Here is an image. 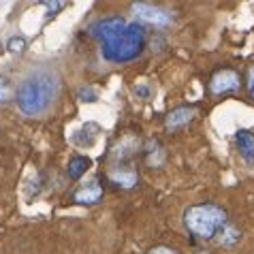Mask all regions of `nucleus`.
I'll return each mask as SVG.
<instances>
[{
	"label": "nucleus",
	"mask_w": 254,
	"mask_h": 254,
	"mask_svg": "<svg viewBox=\"0 0 254 254\" xmlns=\"http://www.w3.org/2000/svg\"><path fill=\"white\" fill-rule=\"evenodd\" d=\"M109 180L122 188H132L139 182V175L135 169H130V167H116L114 171L109 173Z\"/></svg>",
	"instance_id": "obj_8"
},
{
	"label": "nucleus",
	"mask_w": 254,
	"mask_h": 254,
	"mask_svg": "<svg viewBox=\"0 0 254 254\" xmlns=\"http://www.w3.org/2000/svg\"><path fill=\"white\" fill-rule=\"evenodd\" d=\"M235 143L246 162H254V135L250 130H237L235 132Z\"/></svg>",
	"instance_id": "obj_9"
},
{
	"label": "nucleus",
	"mask_w": 254,
	"mask_h": 254,
	"mask_svg": "<svg viewBox=\"0 0 254 254\" xmlns=\"http://www.w3.org/2000/svg\"><path fill=\"white\" fill-rule=\"evenodd\" d=\"M237 239H239V233H237L235 229H233V227H229V224H227V227L222 229V244L231 246V244H235Z\"/></svg>",
	"instance_id": "obj_12"
},
{
	"label": "nucleus",
	"mask_w": 254,
	"mask_h": 254,
	"mask_svg": "<svg viewBox=\"0 0 254 254\" xmlns=\"http://www.w3.org/2000/svg\"><path fill=\"white\" fill-rule=\"evenodd\" d=\"M239 88V75L231 68L218 70V73L211 77L209 81V90L214 94H227V92H235Z\"/></svg>",
	"instance_id": "obj_5"
},
{
	"label": "nucleus",
	"mask_w": 254,
	"mask_h": 254,
	"mask_svg": "<svg viewBox=\"0 0 254 254\" xmlns=\"http://www.w3.org/2000/svg\"><path fill=\"white\" fill-rule=\"evenodd\" d=\"M60 92V77L52 68H34L30 70L17 88V105L26 116H41L52 107Z\"/></svg>",
	"instance_id": "obj_2"
},
{
	"label": "nucleus",
	"mask_w": 254,
	"mask_h": 254,
	"mask_svg": "<svg viewBox=\"0 0 254 254\" xmlns=\"http://www.w3.org/2000/svg\"><path fill=\"white\" fill-rule=\"evenodd\" d=\"M192 120H194V109L192 107H178L175 111H171V114L167 116L165 126L169 130H180V128H184V126H188Z\"/></svg>",
	"instance_id": "obj_7"
},
{
	"label": "nucleus",
	"mask_w": 254,
	"mask_h": 254,
	"mask_svg": "<svg viewBox=\"0 0 254 254\" xmlns=\"http://www.w3.org/2000/svg\"><path fill=\"white\" fill-rule=\"evenodd\" d=\"M186 229L199 239H211L218 231L227 227V211L214 203H203V205H190L184 211Z\"/></svg>",
	"instance_id": "obj_3"
},
{
	"label": "nucleus",
	"mask_w": 254,
	"mask_h": 254,
	"mask_svg": "<svg viewBox=\"0 0 254 254\" xmlns=\"http://www.w3.org/2000/svg\"><path fill=\"white\" fill-rule=\"evenodd\" d=\"M132 11H135L137 19H141V22L145 24H154V26H169L173 22L171 13L160 9V6L156 4H150V2H137L132 4Z\"/></svg>",
	"instance_id": "obj_4"
},
{
	"label": "nucleus",
	"mask_w": 254,
	"mask_h": 254,
	"mask_svg": "<svg viewBox=\"0 0 254 254\" xmlns=\"http://www.w3.org/2000/svg\"><path fill=\"white\" fill-rule=\"evenodd\" d=\"M13 96V86L6 77H0V105H4Z\"/></svg>",
	"instance_id": "obj_11"
},
{
	"label": "nucleus",
	"mask_w": 254,
	"mask_h": 254,
	"mask_svg": "<svg viewBox=\"0 0 254 254\" xmlns=\"http://www.w3.org/2000/svg\"><path fill=\"white\" fill-rule=\"evenodd\" d=\"M92 37L101 41L103 58L116 64L130 62L145 49V34L141 26L128 24L120 17L101 19L92 26Z\"/></svg>",
	"instance_id": "obj_1"
},
{
	"label": "nucleus",
	"mask_w": 254,
	"mask_h": 254,
	"mask_svg": "<svg viewBox=\"0 0 254 254\" xmlns=\"http://www.w3.org/2000/svg\"><path fill=\"white\" fill-rule=\"evenodd\" d=\"M135 92H139V94H143L145 98H147V96H150V90H147V88H143V86H139V88H135Z\"/></svg>",
	"instance_id": "obj_17"
},
{
	"label": "nucleus",
	"mask_w": 254,
	"mask_h": 254,
	"mask_svg": "<svg viewBox=\"0 0 254 254\" xmlns=\"http://www.w3.org/2000/svg\"><path fill=\"white\" fill-rule=\"evenodd\" d=\"M6 47H9V52H24V47H26V39L24 37H13L9 39V43H6Z\"/></svg>",
	"instance_id": "obj_13"
},
{
	"label": "nucleus",
	"mask_w": 254,
	"mask_h": 254,
	"mask_svg": "<svg viewBox=\"0 0 254 254\" xmlns=\"http://www.w3.org/2000/svg\"><path fill=\"white\" fill-rule=\"evenodd\" d=\"M90 169V158L86 156H75L73 160L68 162V167H66V175L70 180H79L83 173H86Z\"/></svg>",
	"instance_id": "obj_10"
},
{
	"label": "nucleus",
	"mask_w": 254,
	"mask_h": 254,
	"mask_svg": "<svg viewBox=\"0 0 254 254\" xmlns=\"http://www.w3.org/2000/svg\"><path fill=\"white\" fill-rule=\"evenodd\" d=\"M150 254H180L178 250H173V248H169V246H156Z\"/></svg>",
	"instance_id": "obj_15"
},
{
	"label": "nucleus",
	"mask_w": 254,
	"mask_h": 254,
	"mask_svg": "<svg viewBox=\"0 0 254 254\" xmlns=\"http://www.w3.org/2000/svg\"><path fill=\"white\" fill-rule=\"evenodd\" d=\"M101 196H103V186L98 182H90V184L81 186L79 190H75L73 201L79 203V205H92V203L101 201Z\"/></svg>",
	"instance_id": "obj_6"
},
{
	"label": "nucleus",
	"mask_w": 254,
	"mask_h": 254,
	"mask_svg": "<svg viewBox=\"0 0 254 254\" xmlns=\"http://www.w3.org/2000/svg\"><path fill=\"white\" fill-rule=\"evenodd\" d=\"M49 11H62L66 6V2H43Z\"/></svg>",
	"instance_id": "obj_16"
},
{
	"label": "nucleus",
	"mask_w": 254,
	"mask_h": 254,
	"mask_svg": "<svg viewBox=\"0 0 254 254\" xmlns=\"http://www.w3.org/2000/svg\"><path fill=\"white\" fill-rule=\"evenodd\" d=\"M246 86H248V94L254 98V64L248 68V77H246Z\"/></svg>",
	"instance_id": "obj_14"
}]
</instances>
